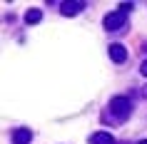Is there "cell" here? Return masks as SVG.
<instances>
[{"label":"cell","mask_w":147,"mask_h":144,"mask_svg":"<svg viewBox=\"0 0 147 144\" xmlns=\"http://www.w3.org/2000/svg\"><path fill=\"white\" fill-rule=\"evenodd\" d=\"M110 109H112V114H115L117 119H127L130 117V109H132V102L127 97H112Z\"/></svg>","instance_id":"obj_1"},{"label":"cell","mask_w":147,"mask_h":144,"mask_svg":"<svg viewBox=\"0 0 147 144\" xmlns=\"http://www.w3.org/2000/svg\"><path fill=\"white\" fill-rule=\"evenodd\" d=\"M102 25H105V30H107V32H115V30H120V27L125 25V15H122V13H110Z\"/></svg>","instance_id":"obj_2"},{"label":"cell","mask_w":147,"mask_h":144,"mask_svg":"<svg viewBox=\"0 0 147 144\" xmlns=\"http://www.w3.org/2000/svg\"><path fill=\"white\" fill-rule=\"evenodd\" d=\"M60 10H62V15H78V13H82L85 10V3H60Z\"/></svg>","instance_id":"obj_3"},{"label":"cell","mask_w":147,"mask_h":144,"mask_svg":"<svg viewBox=\"0 0 147 144\" xmlns=\"http://www.w3.org/2000/svg\"><path fill=\"white\" fill-rule=\"evenodd\" d=\"M110 60L117 62V65H122V62L127 60V50H125L122 45H110Z\"/></svg>","instance_id":"obj_4"},{"label":"cell","mask_w":147,"mask_h":144,"mask_svg":"<svg viewBox=\"0 0 147 144\" xmlns=\"http://www.w3.org/2000/svg\"><path fill=\"white\" fill-rule=\"evenodd\" d=\"M30 139H32L30 129H18L15 134H13V142H15V144H30Z\"/></svg>","instance_id":"obj_5"},{"label":"cell","mask_w":147,"mask_h":144,"mask_svg":"<svg viewBox=\"0 0 147 144\" xmlns=\"http://www.w3.org/2000/svg\"><path fill=\"white\" fill-rule=\"evenodd\" d=\"M90 142L92 144H115V137L110 134V132H97V134H92Z\"/></svg>","instance_id":"obj_6"},{"label":"cell","mask_w":147,"mask_h":144,"mask_svg":"<svg viewBox=\"0 0 147 144\" xmlns=\"http://www.w3.org/2000/svg\"><path fill=\"white\" fill-rule=\"evenodd\" d=\"M40 20H42V13H40V10H28V13H25V23L28 25H35V23H40Z\"/></svg>","instance_id":"obj_7"},{"label":"cell","mask_w":147,"mask_h":144,"mask_svg":"<svg viewBox=\"0 0 147 144\" xmlns=\"http://www.w3.org/2000/svg\"><path fill=\"white\" fill-rule=\"evenodd\" d=\"M130 10H132V3H122V5L117 8V13H122V15H125V13H130Z\"/></svg>","instance_id":"obj_8"},{"label":"cell","mask_w":147,"mask_h":144,"mask_svg":"<svg viewBox=\"0 0 147 144\" xmlns=\"http://www.w3.org/2000/svg\"><path fill=\"white\" fill-rule=\"evenodd\" d=\"M140 72H142V75H145V77H147V60H145V62H142V65H140Z\"/></svg>","instance_id":"obj_9"},{"label":"cell","mask_w":147,"mask_h":144,"mask_svg":"<svg viewBox=\"0 0 147 144\" xmlns=\"http://www.w3.org/2000/svg\"><path fill=\"white\" fill-rule=\"evenodd\" d=\"M137 144H147V139H142V142H137Z\"/></svg>","instance_id":"obj_10"}]
</instances>
